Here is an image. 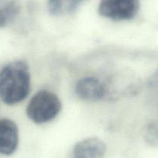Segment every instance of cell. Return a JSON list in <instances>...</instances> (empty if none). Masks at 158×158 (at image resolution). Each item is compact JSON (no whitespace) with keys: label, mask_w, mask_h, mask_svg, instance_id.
Returning <instances> with one entry per match:
<instances>
[{"label":"cell","mask_w":158,"mask_h":158,"mask_svg":"<svg viewBox=\"0 0 158 158\" xmlns=\"http://www.w3.org/2000/svg\"><path fill=\"white\" fill-rule=\"evenodd\" d=\"M30 89V74L27 64L15 60L6 65L0 72V98L9 106L25 99Z\"/></svg>","instance_id":"1"},{"label":"cell","mask_w":158,"mask_h":158,"mask_svg":"<svg viewBox=\"0 0 158 158\" xmlns=\"http://www.w3.org/2000/svg\"><path fill=\"white\" fill-rule=\"evenodd\" d=\"M61 109L60 99L53 92L41 90L35 94L29 102L27 114L30 120L37 124L53 120Z\"/></svg>","instance_id":"2"},{"label":"cell","mask_w":158,"mask_h":158,"mask_svg":"<svg viewBox=\"0 0 158 158\" xmlns=\"http://www.w3.org/2000/svg\"><path fill=\"white\" fill-rule=\"evenodd\" d=\"M138 0H101L98 13L115 21L131 19L139 10Z\"/></svg>","instance_id":"3"},{"label":"cell","mask_w":158,"mask_h":158,"mask_svg":"<svg viewBox=\"0 0 158 158\" xmlns=\"http://www.w3.org/2000/svg\"><path fill=\"white\" fill-rule=\"evenodd\" d=\"M19 144V131L16 124L9 118H0V154L10 156Z\"/></svg>","instance_id":"4"},{"label":"cell","mask_w":158,"mask_h":158,"mask_svg":"<svg viewBox=\"0 0 158 158\" xmlns=\"http://www.w3.org/2000/svg\"><path fill=\"white\" fill-rule=\"evenodd\" d=\"M75 93L81 99L95 102L104 98L106 90L98 79L85 77L77 81L75 85Z\"/></svg>","instance_id":"5"},{"label":"cell","mask_w":158,"mask_h":158,"mask_svg":"<svg viewBox=\"0 0 158 158\" xmlns=\"http://www.w3.org/2000/svg\"><path fill=\"white\" fill-rule=\"evenodd\" d=\"M106 146L98 137H89L74 145L73 158H104Z\"/></svg>","instance_id":"6"},{"label":"cell","mask_w":158,"mask_h":158,"mask_svg":"<svg viewBox=\"0 0 158 158\" xmlns=\"http://www.w3.org/2000/svg\"><path fill=\"white\" fill-rule=\"evenodd\" d=\"M85 0H48V7L50 13L54 16L72 13Z\"/></svg>","instance_id":"7"},{"label":"cell","mask_w":158,"mask_h":158,"mask_svg":"<svg viewBox=\"0 0 158 158\" xmlns=\"http://www.w3.org/2000/svg\"><path fill=\"white\" fill-rule=\"evenodd\" d=\"M19 11V6L16 1H12L4 7L0 6V27L13 20Z\"/></svg>","instance_id":"8"},{"label":"cell","mask_w":158,"mask_h":158,"mask_svg":"<svg viewBox=\"0 0 158 158\" xmlns=\"http://www.w3.org/2000/svg\"><path fill=\"white\" fill-rule=\"evenodd\" d=\"M143 139L148 145L158 147V118L146 126L143 130Z\"/></svg>","instance_id":"9"},{"label":"cell","mask_w":158,"mask_h":158,"mask_svg":"<svg viewBox=\"0 0 158 158\" xmlns=\"http://www.w3.org/2000/svg\"><path fill=\"white\" fill-rule=\"evenodd\" d=\"M147 88L150 92H158V71L155 72L149 79L147 82Z\"/></svg>","instance_id":"10"}]
</instances>
